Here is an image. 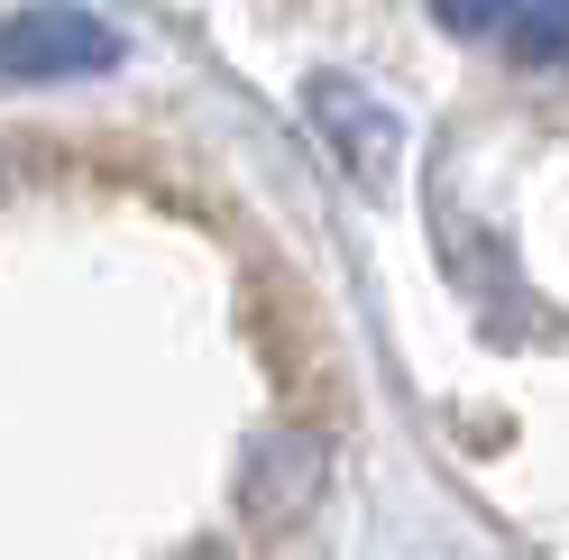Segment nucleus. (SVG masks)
Wrapping results in <instances>:
<instances>
[{"label":"nucleus","mask_w":569,"mask_h":560,"mask_svg":"<svg viewBox=\"0 0 569 560\" xmlns=\"http://www.w3.org/2000/svg\"><path fill=\"white\" fill-rule=\"evenodd\" d=\"M129 47L111 19H92L83 0H38V10L0 19V74L19 83H56V74H111Z\"/></svg>","instance_id":"obj_1"},{"label":"nucleus","mask_w":569,"mask_h":560,"mask_svg":"<svg viewBox=\"0 0 569 560\" xmlns=\"http://www.w3.org/2000/svg\"><path fill=\"white\" fill-rule=\"evenodd\" d=\"M303 111H312L322 148L340 157V174H349L359 193H377L386 174H396V157H405V120L386 111L368 83H349V74H312V83H303Z\"/></svg>","instance_id":"obj_2"},{"label":"nucleus","mask_w":569,"mask_h":560,"mask_svg":"<svg viewBox=\"0 0 569 560\" xmlns=\"http://www.w3.org/2000/svg\"><path fill=\"white\" fill-rule=\"evenodd\" d=\"M312 478H322V441L312 432H258L248 441V514L258 523H284L312 497Z\"/></svg>","instance_id":"obj_3"},{"label":"nucleus","mask_w":569,"mask_h":560,"mask_svg":"<svg viewBox=\"0 0 569 560\" xmlns=\"http://www.w3.org/2000/svg\"><path fill=\"white\" fill-rule=\"evenodd\" d=\"M506 38L523 64H569V0H523L506 19Z\"/></svg>","instance_id":"obj_4"},{"label":"nucleus","mask_w":569,"mask_h":560,"mask_svg":"<svg viewBox=\"0 0 569 560\" xmlns=\"http://www.w3.org/2000/svg\"><path fill=\"white\" fill-rule=\"evenodd\" d=\"M523 10V0H432V19L450 28V38H487V28H506Z\"/></svg>","instance_id":"obj_5"}]
</instances>
